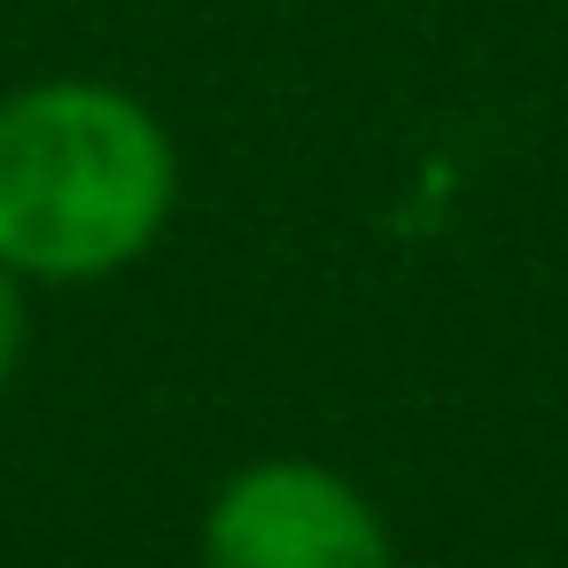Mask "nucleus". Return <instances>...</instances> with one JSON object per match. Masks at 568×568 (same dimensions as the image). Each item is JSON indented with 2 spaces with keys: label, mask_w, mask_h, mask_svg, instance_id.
<instances>
[{
  "label": "nucleus",
  "mask_w": 568,
  "mask_h": 568,
  "mask_svg": "<svg viewBox=\"0 0 568 568\" xmlns=\"http://www.w3.org/2000/svg\"><path fill=\"white\" fill-rule=\"evenodd\" d=\"M24 335H32V320H24V288H17V273H9V265H0V382L17 374Z\"/></svg>",
  "instance_id": "3"
},
{
  "label": "nucleus",
  "mask_w": 568,
  "mask_h": 568,
  "mask_svg": "<svg viewBox=\"0 0 568 568\" xmlns=\"http://www.w3.org/2000/svg\"><path fill=\"white\" fill-rule=\"evenodd\" d=\"M180 195L164 125L94 79L0 102V265L24 281H102L133 265Z\"/></svg>",
  "instance_id": "1"
},
{
  "label": "nucleus",
  "mask_w": 568,
  "mask_h": 568,
  "mask_svg": "<svg viewBox=\"0 0 568 568\" xmlns=\"http://www.w3.org/2000/svg\"><path fill=\"white\" fill-rule=\"evenodd\" d=\"M203 568H389V529L327 467L265 459L211 498Z\"/></svg>",
  "instance_id": "2"
}]
</instances>
